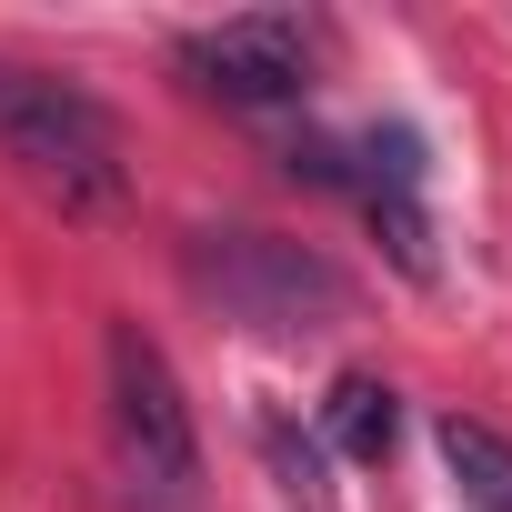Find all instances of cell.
<instances>
[{
    "label": "cell",
    "instance_id": "6da1fadb",
    "mask_svg": "<svg viewBox=\"0 0 512 512\" xmlns=\"http://www.w3.org/2000/svg\"><path fill=\"white\" fill-rule=\"evenodd\" d=\"M191 282L241 332H332V322H352V272L312 241H282V231H201Z\"/></svg>",
    "mask_w": 512,
    "mask_h": 512
},
{
    "label": "cell",
    "instance_id": "7a4b0ae2",
    "mask_svg": "<svg viewBox=\"0 0 512 512\" xmlns=\"http://www.w3.org/2000/svg\"><path fill=\"white\" fill-rule=\"evenodd\" d=\"M0 151H11L41 191H61L71 211H111L121 201V131L91 91L51 81V71H0Z\"/></svg>",
    "mask_w": 512,
    "mask_h": 512
},
{
    "label": "cell",
    "instance_id": "3957f363",
    "mask_svg": "<svg viewBox=\"0 0 512 512\" xmlns=\"http://www.w3.org/2000/svg\"><path fill=\"white\" fill-rule=\"evenodd\" d=\"M101 372H111V432H121V462L151 482V492H191L201 482V442H191V402L161 362V342L141 322H111L101 332Z\"/></svg>",
    "mask_w": 512,
    "mask_h": 512
},
{
    "label": "cell",
    "instance_id": "277c9868",
    "mask_svg": "<svg viewBox=\"0 0 512 512\" xmlns=\"http://www.w3.org/2000/svg\"><path fill=\"white\" fill-rule=\"evenodd\" d=\"M181 61L201 71V91H221L241 111H272V101L312 91V21L302 11H231V21L191 31Z\"/></svg>",
    "mask_w": 512,
    "mask_h": 512
},
{
    "label": "cell",
    "instance_id": "5b68a950",
    "mask_svg": "<svg viewBox=\"0 0 512 512\" xmlns=\"http://www.w3.org/2000/svg\"><path fill=\"white\" fill-rule=\"evenodd\" d=\"M442 472L462 482V502L472 512H512V442L492 432V422H472V412H442Z\"/></svg>",
    "mask_w": 512,
    "mask_h": 512
},
{
    "label": "cell",
    "instance_id": "8992f818",
    "mask_svg": "<svg viewBox=\"0 0 512 512\" xmlns=\"http://www.w3.org/2000/svg\"><path fill=\"white\" fill-rule=\"evenodd\" d=\"M322 432H332V452H342V462H382V452H392V432H402L392 382L342 372V382H332V402H322Z\"/></svg>",
    "mask_w": 512,
    "mask_h": 512
},
{
    "label": "cell",
    "instance_id": "52a82bcc",
    "mask_svg": "<svg viewBox=\"0 0 512 512\" xmlns=\"http://www.w3.org/2000/svg\"><path fill=\"white\" fill-rule=\"evenodd\" d=\"M372 201V231H382V251L412 272V282H432V221H422V201L412 191H362Z\"/></svg>",
    "mask_w": 512,
    "mask_h": 512
}]
</instances>
